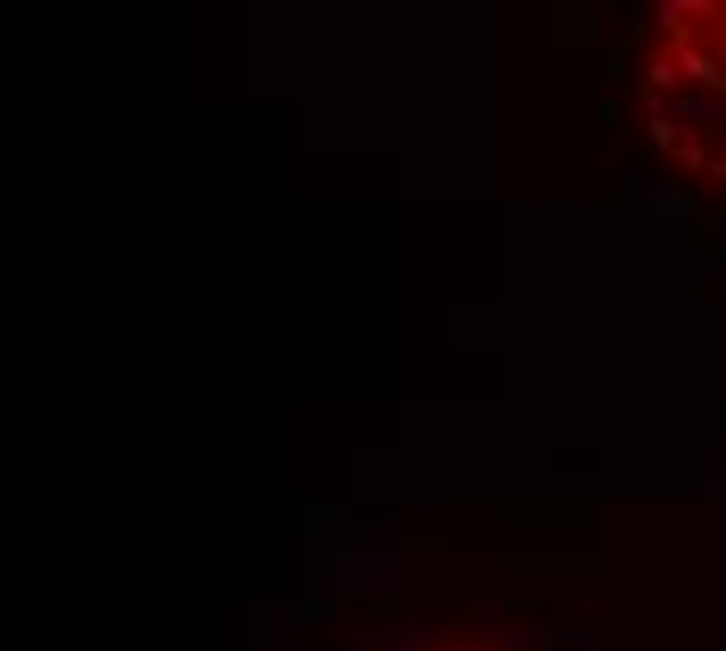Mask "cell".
Listing matches in <instances>:
<instances>
[{"instance_id": "6da1fadb", "label": "cell", "mask_w": 726, "mask_h": 651, "mask_svg": "<svg viewBox=\"0 0 726 651\" xmlns=\"http://www.w3.org/2000/svg\"><path fill=\"white\" fill-rule=\"evenodd\" d=\"M501 646L507 651H551V639L539 626H501Z\"/></svg>"}]
</instances>
